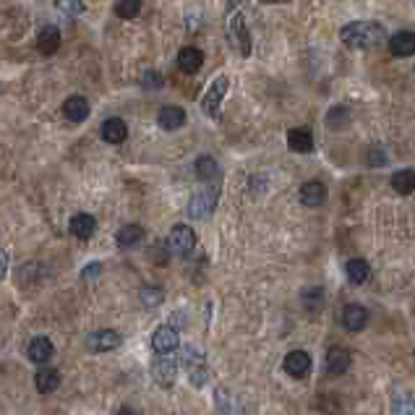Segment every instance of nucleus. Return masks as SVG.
Masks as SVG:
<instances>
[{
    "instance_id": "obj_37",
    "label": "nucleus",
    "mask_w": 415,
    "mask_h": 415,
    "mask_svg": "<svg viewBox=\"0 0 415 415\" xmlns=\"http://www.w3.org/2000/svg\"><path fill=\"white\" fill-rule=\"evenodd\" d=\"M117 415H131V410H120Z\"/></svg>"
},
{
    "instance_id": "obj_12",
    "label": "nucleus",
    "mask_w": 415,
    "mask_h": 415,
    "mask_svg": "<svg viewBox=\"0 0 415 415\" xmlns=\"http://www.w3.org/2000/svg\"><path fill=\"white\" fill-rule=\"evenodd\" d=\"M58 47H60V29L53 26V24L40 26V32H37V50L42 55H53L58 53Z\"/></svg>"
},
{
    "instance_id": "obj_32",
    "label": "nucleus",
    "mask_w": 415,
    "mask_h": 415,
    "mask_svg": "<svg viewBox=\"0 0 415 415\" xmlns=\"http://www.w3.org/2000/svg\"><path fill=\"white\" fill-rule=\"evenodd\" d=\"M138 84L144 86V89H149V92H154V89L162 86V76L157 74V71H144L141 79H138Z\"/></svg>"
},
{
    "instance_id": "obj_11",
    "label": "nucleus",
    "mask_w": 415,
    "mask_h": 415,
    "mask_svg": "<svg viewBox=\"0 0 415 415\" xmlns=\"http://www.w3.org/2000/svg\"><path fill=\"white\" fill-rule=\"evenodd\" d=\"M288 147L290 152H295V154H309V152H314V133H311V128L306 126L290 128Z\"/></svg>"
},
{
    "instance_id": "obj_7",
    "label": "nucleus",
    "mask_w": 415,
    "mask_h": 415,
    "mask_svg": "<svg viewBox=\"0 0 415 415\" xmlns=\"http://www.w3.org/2000/svg\"><path fill=\"white\" fill-rule=\"evenodd\" d=\"M120 342H123V337H120L115 329H99V332H95V334H89L86 348H89L92 352H107V350L120 348Z\"/></svg>"
},
{
    "instance_id": "obj_23",
    "label": "nucleus",
    "mask_w": 415,
    "mask_h": 415,
    "mask_svg": "<svg viewBox=\"0 0 415 415\" xmlns=\"http://www.w3.org/2000/svg\"><path fill=\"white\" fill-rule=\"evenodd\" d=\"M58 384H60V373H58V368H53V366H44V368H40L37 376H34V386L42 394H50L53 389H58Z\"/></svg>"
},
{
    "instance_id": "obj_17",
    "label": "nucleus",
    "mask_w": 415,
    "mask_h": 415,
    "mask_svg": "<svg viewBox=\"0 0 415 415\" xmlns=\"http://www.w3.org/2000/svg\"><path fill=\"white\" fill-rule=\"evenodd\" d=\"M68 227H71V235H74V238H79V241H89L97 230V220L92 217V214L81 212V214H74V217H71V225H68Z\"/></svg>"
},
{
    "instance_id": "obj_31",
    "label": "nucleus",
    "mask_w": 415,
    "mask_h": 415,
    "mask_svg": "<svg viewBox=\"0 0 415 415\" xmlns=\"http://www.w3.org/2000/svg\"><path fill=\"white\" fill-rule=\"evenodd\" d=\"M348 120H350V110H348L345 105L332 107L329 113H327V126L329 128H342Z\"/></svg>"
},
{
    "instance_id": "obj_20",
    "label": "nucleus",
    "mask_w": 415,
    "mask_h": 415,
    "mask_svg": "<svg viewBox=\"0 0 415 415\" xmlns=\"http://www.w3.org/2000/svg\"><path fill=\"white\" fill-rule=\"evenodd\" d=\"M157 123L165 131H178L186 123V110L178 105H165L160 110V115H157Z\"/></svg>"
},
{
    "instance_id": "obj_27",
    "label": "nucleus",
    "mask_w": 415,
    "mask_h": 415,
    "mask_svg": "<svg viewBox=\"0 0 415 415\" xmlns=\"http://www.w3.org/2000/svg\"><path fill=\"white\" fill-rule=\"evenodd\" d=\"M217 175H220V165H217V160L214 157H199L196 160V178L199 181H217Z\"/></svg>"
},
{
    "instance_id": "obj_24",
    "label": "nucleus",
    "mask_w": 415,
    "mask_h": 415,
    "mask_svg": "<svg viewBox=\"0 0 415 415\" xmlns=\"http://www.w3.org/2000/svg\"><path fill=\"white\" fill-rule=\"evenodd\" d=\"M115 241L120 248H136L141 241H144V227L141 225H123L117 230Z\"/></svg>"
},
{
    "instance_id": "obj_10",
    "label": "nucleus",
    "mask_w": 415,
    "mask_h": 415,
    "mask_svg": "<svg viewBox=\"0 0 415 415\" xmlns=\"http://www.w3.org/2000/svg\"><path fill=\"white\" fill-rule=\"evenodd\" d=\"M152 373H154V382L160 384V386H172L175 382V361H172L170 355H157L154 363H152Z\"/></svg>"
},
{
    "instance_id": "obj_25",
    "label": "nucleus",
    "mask_w": 415,
    "mask_h": 415,
    "mask_svg": "<svg viewBox=\"0 0 415 415\" xmlns=\"http://www.w3.org/2000/svg\"><path fill=\"white\" fill-rule=\"evenodd\" d=\"M345 272H348V279H350L352 285H363L368 275H371V266L366 259H350L348 266H345Z\"/></svg>"
},
{
    "instance_id": "obj_3",
    "label": "nucleus",
    "mask_w": 415,
    "mask_h": 415,
    "mask_svg": "<svg viewBox=\"0 0 415 415\" xmlns=\"http://www.w3.org/2000/svg\"><path fill=\"white\" fill-rule=\"evenodd\" d=\"M217 199H220V186H206L202 191H196L191 204H188V214H191L193 220L209 217L214 212V206H217Z\"/></svg>"
},
{
    "instance_id": "obj_35",
    "label": "nucleus",
    "mask_w": 415,
    "mask_h": 415,
    "mask_svg": "<svg viewBox=\"0 0 415 415\" xmlns=\"http://www.w3.org/2000/svg\"><path fill=\"white\" fill-rule=\"evenodd\" d=\"M99 275H102V264L99 261H92L89 266L81 269V279H97Z\"/></svg>"
},
{
    "instance_id": "obj_15",
    "label": "nucleus",
    "mask_w": 415,
    "mask_h": 415,
    "mask_svg": "<svg viewBox=\"0 0 415 415\" xmlns=\"http://www.w3.org/2000/svg\"><path fill=\"white\" fill-rule=\"evenodd\" d=\"M350 350L348 348H332L329 352H327V358H324V363H327V373L329 376H342V373L350 368Z\"/></svg>"
},
{
    "instance_id": "obj_4",
    "label": "nucleus",
    "mask_w": 415,
    "mask_h": 415,
    "mask_svg": "<svg viewBox=\"0 0 415 415\" xmlns=\"http://www.w3.org/2000/svg\"><path fill=\"white\" fill-rule=\"evenodd\" d=\"M227 40L233 42V47L241 55H251V32H248V24H245L243 13H235L230 24H227Z\"/></svg>"
},
{
    "instance_id": "obj_21",
    "label": "nucleus",
    "mask_w": 415,
    "mask_h": 415,
    "mask_svg": "<svg viewBox=\"0 0 415 415\" xmlns=\"http://www.w3.org/2000/svg\"><path fill=\"white\" fill-rule=\"evenodd\" d=\"M29 361L37 363V366H44V363L50 361L55 355V348L53 342L47 340V337H34L32 342H29Z\"/></svg>"
},
{
    "instance_id": "obj_14",
    "label": "nucleus",
    "mask_w": 415,
    "mask_h": 415,
    "mask_svg": "<svg viewBox=\"0 0 415 415\" xmlns=\"http://www.w3.org/2000/svg\"><path fill=\"white\" fill-rule=\"evenodd\" d=\"M89 113H92L89 99H86V97H81V95H71L63 102V115L68 117L71 123H81V120H86V117H89Z\"/></svg>"
},
{
    "instance_id": "obj_34",
    "label": "nucleus",
    "mask_w": 415,
    "mask_h": 415,
    "mask_svg": "<svg viewBox=\"0 0 415 415\" xmlns=\"http://www.w3.org/2000/svg\"><path fill=\"white\" fill-rule=\"evenodd\" d=\"M141 300H144V306H157V303L162 300V290L144 288V290H141Z\"/></svg>"
},
{
    "instance_id": "obj_6",
    "label": "nucleus",
    "mask_w": 415,
    "mask_h": 415,
    "mask_svg": "<svg viewBox=\"0 0 415 415\" xmlns=\"http://www.w3.org/2000/svg\"><path fill=\"white\" fill-rule=\"evenodd\" d=\"M183 363H186V368H188V373H191V382L196 384V386H202V384L209 379L206 361H204V355L199 350L186 348V352H183Z\"/></svg>"
},
{
    "instance_id": "obj_13",
    "label": "nucleus",
    "mask_w": 415,
    "mask_h": 415,
    "mask_svg": "<svg viewBox=\"0 0 415 415\" xmlns=\"http://www.w3.org/2000/svg\"><path fill=\"white\" fill-rule=\"evenodd\" d=\"M99 136L105 138L107 144H123L128 138V126L123 117H107L99 126Z\"/></svg>"
},
{
    "instance_id": "obj_16",
    "label": "nucleus",
    "mask_w": 415,
    "mask_h": 415,
    "mask_svg": "<svg viewBox=\"0 0 415 415\" xmlns=\"http://www.w3.org/2000/svg\"><path fill=\"white\" fill-rule=\"evenodd\" d=\"M368 324V311L358 306V303H350V306H345L342 311V327L350 332H361L363 327Z\"/></svg>"
},
{
    "instance_id": "obj_5",
    "label": "nucleus",
    "mask_w": 415,
    "mask_h": 415,
    "mask_svg": "<svg viewBox=\"0 0 415 415\" xmlns=\"http://www.w3.org/2000/svg\"><path fill=\"white\" fill-rule=\"evenodd\" d=\"M168 245H170V251L175 256H188L193 251V245H196V233H193V227L188 225H175L168 235Z\"/></svg>"
},
{
    "instance_id": "obj_29",
    "label": "nucleus",
    "mask_w": 415,
    "mask_h": 415,
    "mask_svg": "<svg viewBox=\"0 0 415 415\" xmlns=\"http://www.w3.org/2000/svg\"><path fill=\"white\" fill-rule=\"evenodd\" d=\"M55 8L68 19H76V16H81L86 11L84 0H55Z\"/></svg>"
},
{
    "instance_id": "obj_9",
    "label": "nucleus",
    "mask_w": 415,
    "mask_h": 415,
    "mask_svg": "<svg viewBox=\"0 0 415 415\" xmlns=\"http://www.w3.org/2000/svg\"><path fill=\"white\" fill-rule=\"evenodd\" d=\"M285 373L293 376V379H303L306 373L311 371V355L306 350H293L285 355Z\"/></svg>"
},
{
    "instance_id": "obj_18",
    "label": "nucleus",
    "mask_w": 415,
    "mask_h": 415,
    "mask_svg": "<svg viewBox=\"0 0 415 415\" xmlns=\"http://www.w3.org/2000/svg\"><path fill=\"white\" fill-rule=\"evenodd\" d=\"M204 65V53L199 50V47H183L181 53H178V68H181L183 74H188V76H193L199 68Z\"/></svg>"
},
{
    "instance_id": "obj_33",
    "label": "nucleus",
    "mask_w": 415,
    "mask_h": 415,
    "mask_svg": "<svg viewBox=\"0 0 415 415\" xmlns=\"http://www.w3.org/2000/svg\"><path fill=\"white\" fill-rule=\"evenodd\" d=\"M368 165H371V168L386 165V152H384L382 147H371V149H368Z\"/></svg>"
},
{
    "instance_id": "obj_28",
    "label": "nucleus",
    "mask_w": 415,
    "mask_h": 415,
    "mask_svg": "<svg viewBox=\"0 0 415 415\" xmlns=\"http://www.w3.org/2000/svg\"><path fill=\"white\" fill-rule=\"evenodd\" d=\"M392 415H415V397L400 392L392 402Z\"/></svg>"
},
{
    "instance_id": "obj_30",
    "label": "nucleus",
    "mask_w": 415,
    "mask_h": 415,
    "mask_svg": "<svg viewBox=\"0 0 415 415\" xmlns=\"http://www.w3.org/2000/svg\"><path fill=\"white\" fill-rule=\"evenodd\" d=\"M115 13L120 19H136L141 13V0H117Z\"/></svg>"
},
{
    "instance_id": "obj_26",
    "label": "nucleus",
    "mask_w": 415,
    "mask_h": 415,
    "mask_svg": "<svg viewBox=\"0 0 415 415\" xmlns=\"http://www.w3.org/2000/svg\"><path fill=\"white\" fill-rule=\"evenodd\" d=\"M392 188H394V193H400V196L413 193L415 191V170H397L394 172Z\"/></svg>"
},
{
    "instance_id": "obj_19",
    "label": "nucleus",
    "mask_w": 415,
    "mask_h": 415,
    "mask_svg": "<svg viewBox=\"0 0 415 415\" xmlns=\"http://www.w3.org/2000/svg\"><path fill=\"white\" fill-rule=\"evenodd\" d=\"M300 202L306 206H321L327 202V186L321 181H309L300 186Z\"/></svg>"
},
{
    "instance_id": "obj_8",
    "label": "nucleus",
    "mask_w": 415,
    "mask_h": 415,
    "mask_svg": "<svg viewBox=\"0 0 415 415\" xmlns=\"http://www.w3.org/2000/svg\"><path fill=\"white\" fill-rule=\"evenodd\" d=\"M152 348H154L157 355H170L178 348V329L170 327V324L160 327V329L154 332V337H152Z\"/></svg>"
},
{
    "instance_id": "obj_2",
    "label": "nucleus",
    "mask_w": 415,
    "mask_h": 415,
    "mask_svg": "<svg viewBox=\"0 0 415 415\" xmlns=\"http://www.w3.org/2000/svg\"><path fill=\"white\" fill-rule=\"evenodd\" d=\"M230 89V79L227 76H217L212 84L206 86V92L202 97V113L206 117H220V107H222V99Z\"/></svg>"
},
{
    "instance_id": "obj_36",
    "label": "nucleus",
    "mask_w": 415,
    "mask_h": 415,
    "mask_svg": "<svg viewBox=\"0 0 415 415\" xmlns=\"http://www.w3.org/2000/svg\"><path fill=\"white\" fill-rule=\"evenodd\" d=\"M261 3H285V0H261Z\"/></svg>"
},
{
    "instance_id": "obj_22",
    "label": "nucleus",
    "mask_w": 415,
    "mask_h": 415,
    "mask_svg": "<svg viewBox=\"0 0 415 415\" xmlns=\"http://www.w3.org/2000/svg\"><path fill=\"white\" fill-rule=\"evenodd\" d=\"M389 50L394 58H410L415 55V32H397L389 40Z\"/></svg>"
},
{
    "instance_id": "obj_1",
    "label": "nucleus",
    "mask_w": 415,
    "mask_h": 415,
    "mask_svg": "<svg viewBox=\"0 0 415 415\" xmlns=\"http://www.w3.org/2000/svg\"><path fill=\"white\" fill-rule=\"evenodd\" d=\"M340 40L352 50H368L382 44L386 40V32L376 22H350L340 29Z\"/></svg>"
}]
</instances>
